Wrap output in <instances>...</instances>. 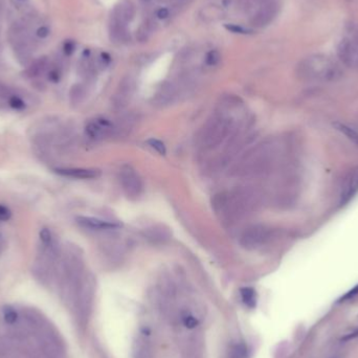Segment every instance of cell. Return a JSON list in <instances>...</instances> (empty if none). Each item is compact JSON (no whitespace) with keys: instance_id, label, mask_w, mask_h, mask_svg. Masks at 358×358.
<instances>
[{"instance_id":"1","label":"cell","mask_w":358,"mask_h":358,"mask_svg":"<svg viewBox=\"0 0 358 358\" xmlns=\"http://www.w3.org/2000/svg\"><path fill=\"white\" fill-rule=\"evenodd\" d=\"M260 204V194L251 186L218 193L212 199L217 217L225 223L233 224L254 212Z\"/></svg>"},{"instance_id":"2","label":"cell","mask_w":358,"mask_h":358,"mask_svg":"<svg viewBox=\"0 0 358 358\" xmlns=\"http://www.w3.org/2000/svg\"><path fill=\"white\" fill-rule=\"evenodd\" d=\"M222 108H224L222 106ZM240 121L226 109L213 115L198 134L197 144L202 151L216 150L238 132Z\"/></svg>"},{"instance_id":"3","label":"cell","mask_w":358,"mask_h":358,"mask_svg":"<svg viewBox=\"0 0 358 358\" xmlns=\"http://www.w3.org/2000/svg\"><path fill=\"white\" fill-rule=\"evenodd\" d=\"M275 158V144L262 142L243 154L232 168V175L251 179L266 173Z\"/></svg>"},{"instance_id":"4","label":"cell","mask_w":358,"mask_h":358,"mask_svg":"<svg viewBox=\"0 0 358 358\" xmlns=\"http://www.w3.org/2000/svg\"><path fill=\"white\" fill-rule=\"evenodd\" d=\"M298 74L306 81L332 82L340 76V70L328 57L314 55L301 62L298 66Z\"/></svg>"},{"instance_id":"5","label":"cell","mask_w":358,"mask_h":358,"mask_svg":"<svg viewBox=\"0 0 358 358\" xmlns=\"http://www.w3.org/2000/svg\"><path fill=\"white\" fill-rule=\"evenodd\" d=\"M238 8L248 16L251 25L265 27L275 18L279 11L277 0H236Z\"/></svg>"},{"instance_id":"6","label":"cell","mask_w":358,"mask_h":358,"mask_svg":"<svg viewBox=\"0 0 358 358\" xmlns=\"http://www.w3.org/2000/svg\"><path fill=\"white\" fill-rule=\"evenodd\" d=\"M9 40L21 63H27L32 58L35 41L25 21L14 23L9 30Z\"/></svg>"},{"instance_id":"7","label":"cell","mask_w":358,"mask_h":358,"mask_svg":"<svg viewBox=\"0 0 358 358\" xmlns=\"http://www.w3.org/2000/svg\"><path fill=\"white\" fill-rule=\"evenodd\" d=\"M270 231L264 225H252L247 227L240 237L241 245L246 250H257L269 239Z\"/></svg>"},{"instance_id":"8","label":"cell","mask_w":358,"mask_h":358,"mask_svg":"<svg viewBox=\"0 0 358 358\" xmlns=\"http://www.w3.org/2000/svg\"><path fill=\"white\" fill-rule=\"evenodd\" d=\"M120 179L124 192L129 198L135 199L141 196L143 192V181L134 169L129 166H124L121 169Z\"/></svg>"},{"instance_id":"9","label":"cell","mask_w":358,"mask_h":358,"mask_svg":"<svg viewBox=\"0 0 358 358\" xmlns=\"http://www.w3.org/2000/svg\"><path fill=\"white\" fill-rule=\"evenodd\" d=\"M135 88V82L133 77L125 76L120 82L116 91L114 92L112 98V105L116 109L125 108L130 102Z\"/></svg>"},{"instance_id":"10","label":"cell","mask_w":358,"mask_h":358,"mask_svg":"<svg viewBox=\"0 0 358 358\" xmlns=\"http://www.w3.org/2000/svg\"><path fill=\"white\" fill-rule=\"evenodd\" d=\"M337 54L342 63L351 68L358 69V44L350 39L341 40L338 44Z\"/></svg>"},{"instance_id":"11","label":"cell","mask_w":358,"mask_h":358,"mask_svg":"<svg viewBox=\"0 0 358 358\" xmlns=\"http://www.w3.org/2000/svg\"><path fill=\"white\" fill-rule=\"evenodd\" d=\"M358 192V167L352 169L342 180L339 194V202L341 206L349 202Z\"/></svg>"},{"instance_id":"12","label":"cell","mask_w":358,"mask_h":358,"mask_svg":"<svg viewBox=\"0 0 358 358\" xmlns=\"http://www.w3.org/2000/svg\"><path fill=\"white\" fill-rule=\"evenodd\" d=\"M136 9L131 0H122L113 9L110 19L118 21L123 24L130 25L135 18Z\"/></svg>"},{"instance_id":"13","label":"cell","mask_w":358,"mask_h":358,"mask_svg":"<svg viewBox=\"0 0 358 358\" xmlns=\"http://www.w3.org/2000/svg\"><path fill=\"white\" fill-rule=\"evenodd\" d=\"M113 124L105 118L89 122L85 128L86 134L92 139H102L112 133Z\"/></svg>"},{"instance_id":"14","label":"cell","mask_w":358,"mask_h":358,"mask_svg":"<svg viewBox=\"0 0 358 358\" xmlns=\"http://www.w3.org/2000/svg\"><path fill=\"white\" fill-rule=\"evenodd\" d=\"M55 172L61 176L75 179H93L101 176V171L98 169L84 168H57Z\"/></svg>"},{"instance_id":"15","label":"cell","mask_w":358,"mask_h":358,"mask_svg":"<svg viewBox=\"0 0 358 358\" xmlns=\"http://www.w3.org/2000/svg\"><path fill=\"white\" fill-rule=\"evenodd\" d=\"M179 88L176 83L173 82H165L160 89L157 90L156 95L154 97V101L156 105L166 106L170 103H172L174 99L177 97Z\"/></svg>"},{"instance_id":"16","label":"cell","mask_w":358,"mask_h":358,"mask_svg":"<svg viewBox=\"0 0 358 358\" xmlns=\"http://www.w3.org/2000/svg\"><path fill=\"white\" fill-rule=\"evenodd\" d=\"M109 38L116 45L128 43L130 40L129 26L110 20L109 21Z\"/></svg>"},{"instance_id":"17","label":"cell","mask_w":358,"mask_h":358,"mask_svg":"<svg viewBox=\"0 0 358 358\" xmlns=\"http://www.w3.org/2000/svg\"><path fill=\"white\" fill-rule=\"evenodd\" d=\"M76 222L82 227L92 230H110L118 227V225L115 223L104 221L93 217H77Z\"/></svg>"},{"instance_id":"18","label":"cell","mask_w":358,"mask_h":358,"mask_svg":"<svg viewBox=\"0 0 358 358\" xmlns=\"http://www.w3.org/2000/svg\"><path fill=\"white\" fill-rule=\"evenodd\" d=\"M156 18L154 16L146 18L136 30V39L139 42H147L151 38L152 34L156 30Z\"/></svg>"},{"instance_id":"19","label":"cell","mask_w":358,"mask_h":358,"mask_svg":"<svg viewBox=\"0 0 358 358\" xmlns=\"http://www.w3.org/2000/svg\"><path fill=\"white\" fill-rule=\"evenodd\" d=\"M334 127L337 131H339L340 133L344 134L348 139H350L352 143H354L355 145L358 146V132L355 129L346 125V124H342L339 122L334 124Z\"/></svg>"},{"instance_id":"20","label":"cell","mask_w":358,"mask_h":358,"mask_svg":"<svg viewBox=\"0 0 358 358\" xmlns=\"http://www.w3.org/2000/svg\"><path fill=\"white\" fill-rule=\"evenodd\" d=\"M243 303L250 308H255L257 305L256 291L251 287H244L240 290Z\"/></svg>"},{"instance_id":"21","label":"cell","mask_w":358,"mask_h":358,"mask_svg":"<svg viewBox=\"0 0 358 358\" xmlns=\"http://www.w3.org/2000/svg\"><path fill=\"white\" fill-rule=\"evenodd\" d=\"M46 65H48V59L46 58H40L38 60H36L35 62H33L32 64H30V66L28 67L27 69V73L30 75V76H35V75H38L40 74L44 68L46 67Z\"/></svg>"},{"instance_id":"22","label":"cell","mask_w":358,"mask_h":358,"mask_svg":"<svg viewBox=\"0 0 358 358\" xmlns=\"http://www.w3.org/2000/svg\"><path fill=\"white\" fill-rule=\"evenodd\" d=\"M228 358H248V349L244 344H236L231 346Z\"/></svg>"},{"instance_id":"23","label":"cell","mask_w":358,"mask_h":358,"mask_svg":"<svg viewBox=\"0 0 358 358\" xmlns=\"http://www.w3.org/2000/svg\"><path fill=\"white\" fill-rule=\"evenodd\" d=\"M220 61H221V54L219 53V51H217V50L210 51L206 55V58H205L206 65L209 67L217 66L218 64L220 63Z\"/></svg>"},{"instance_id":"24","label":"cell","mask_w":358,"mask_h":358,"mask_svg":"<svg viewBox=\"0 0 358 358\" xmlns=\"http://www.w3.org/2000/svg\"><path fill=\"white\" fill-rule=\"evenodd\" d=\"M3 313H4V317L6 323L13 325L17 322L18 320V313L16 312V310H15L13 307L11 306H6L3 309Z\"/></svg>"},{"instance_id":"25","label":"cell","mask_w":358,"mask_h":358,"mask_svg":"<svg viewBox=\"0 0 358 358\" xmlns=\"http://www.w3.org/2000/svg\"><path fill=\"white\" fill-rule=\"evenodd\" d=\"M181 321H182V324L188 329H194V328H196V327L199 324L198 320L193 314H191L190 312H183L182 315H181Z\"/></svg>"},{"instance_id":"26","label":"cell","mask_w":358,"mask_h":358,"mask_svg":"<svg viewBox=\"0 0 358 358\" xmlns=\"http://www.w3.org/2000/svg\"><path fill=\"white\" fill-rule=\"evenodd\" d=\"M9 105L11 108H13L14 110H17V111H21V110H24L25 107H26V104L25 102L23 101L22 98L18 97V96H12L10 97L9 99Z\"/></svg>"},{"instance_id":"27","label":"cell","mask_w":358,"mask_h":358,"mask_svg":"<svg viewBox=\"0 0 358 358\" xmlns=\"http://www.w3.org/2000/svg\"><path fill=\"white\" fill-rule=\"evenodd\" d=\"M39 237H40V240L42 241V243L45 244V245H51L52 242H53L52 231L49 228H46V227L41 228V230L39 232Z\"/></svg>"},{"instance_id":"28","label":"cell","mask_w":358,"mask_h":358,"mask_svg":"<svg viewBox=\"0 0 358 358\" xmlns=\"http://www.w3.org/2000/svg\"><path fill=\"white\" fill-rule=\"evenodd\" d=\"M148 145L152 148V149H154L155 151H156V152H158L160 154H162V155H165L166 154V146H165V144L163 143V142H161V141H158V139H154V138H152V139H149V141H148Z\"/></svg>"},{"instance_id":"29","label":"cell","mask_w":358,"mask_h":358,"mask_svg":"<svg viewBox=\"0 0 358 358\" xmlns=\"http://www.w3.org/2000/svg\"><path fill=\"white\" fill-rule=\"evenodd\" d=\"M160 2L167 4L169 8H171L174 11L175 9L183 7L186 3L189 2V0H160Z\"/></svg>"},{"instance_id":"30","label":"cell","mask_w":358,"mask_h":358,"mask_svg":"<svg viewBox=\"0 0 358 358\" xmlns=\"http://www.w3.org/2000/svg\"><path fill=\"white\" fill-rule=\"evenodd\" d=\"M11 217L12 211L10 210V208L5 205H0V221H8L11 219Z\"/></svg>"},{"instance_id":"31","label":"cell","mask_w":358,"mask_h":358,"mask_svg":"<svg viewBox=\"0 0 358 358\" xmlns=\"http://www.w3.org/2000/svg\"><path fill=\"white\" fill-rule=\"evenodd\" d=\"M36 36L39 38V39H46L50 34H51V29L48 25H40L37 29H36Z\"/></svg>"},{"instance_id":"32","label":"cell","mask_w":358,"mask_h":358,"mask_svg":"<svg viewBox=\"0 0 358 358\" xmlns=\"http://www.w3.org/2000/svg\"><path fill=\"white\" fill-rule=\"evenodd\" d=\"M13 6L19 11H27L29 7V0H11Z\"/></svg>"},{"instance_id":"33","label":"cell","mask_w":358,"mask_h":358,"mask_svg":"<svg viewBox=\"0 0 358 358\" xmlns=\"http://www.w3.org/2000/svg\"><path fill=\"white\" fill-rule=\"evenodd\" d=\"M226 28L228 30H231L232 33H239V34H247L248 32H251V29H247L243 26H239L236 24H230V25H226Z\"/></svg>"},{"instance_id":"34","label":"cell","mask_w":358,"mask_h":358,"mask_svg":"<svg viewBox=\"0 0 358 358\" xmlns=\"http://www.w3.org/2000/svg\"><path fill=\"white\" fill-rule=\"evenodd\" d=\"M75 49V44L72 41H66L63 45V52L66 56H70Z\"/></svg>"},{"instance_id":"35","label":"cell","mask_w":358,"mask_h":358,"mask_svg":"<svg viewBox=\"0 0 358 358\" xmlns=\"http://www.w3.org/2000/svg\"><path fill=\"white\" fill-rule=\"evenodd\" d=\"M60 77H61V72L58 68H53L50 70L49 72V79L52 81V82H58L60 80Z\"/></svg>"},{"instance_id":"36","label":"cell","mask_w":358,"mask_h":358,"mask_svg":"<svg viewBox=\"0 0 358 358\" xmlns=\"http://www.w3.org/2000/svg\"><path fill=\"white\" fill-rule=\"evenodd\" d=\"M358 293V286H356L354 289H352L349 293H347L345 297H344V300H347V299H352L353 297H355V295Z\"/></svg>"},{"instance_id":"37","label":"cell","mask_w":358,"mask_h":358,"mask_svg":"<svg viewBox=\"0 0 358 358\" xmlns=\"http://www.w3.org/2000/svg\"><path fill=\"white\" fill-rule=\"evenodd\" d=\"M331 358H340V357H338V356H334V357H331Z\"/></svg>"}]
</instances>
